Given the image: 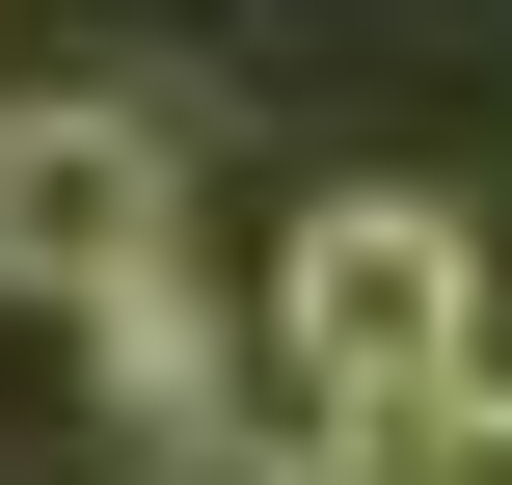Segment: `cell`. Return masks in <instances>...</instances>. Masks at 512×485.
I'll use <instances>...</instances> for the list:
<instances>
[{
	"label": "cell",
	"mask_w": 512,
	"mask_h": 485,
	"mask_svg": "<svg viewBox=\"0 0 512 485\" xmlns=\"http://www.w3.org/2000/svg\"><path fill=\"white\" fill-rule=\"evenodd\" d=\"M216 485H405L378 432H270V459H216Z\"/></svg>",
	"instance_id": "277c9868"
},
{
	"label": "cell",
	"mask_w": 512,
	"mask_h": 485,
	"mask_svg": "<svg viewBox=\"0 0 512 485\" xmlns=\"http://www.w3.org/2000/svg\"><path fill=\"white\" fill-rule=\"evenodd\" d=\"M512 324H486V243L432 216V189H324L297 243H270V378H297V432H432L459 378H486Z\"/></svg>",
	"instance_id": "6da1fadb"
},
{
	"label": "cell",
	"mask_w": 512,
	"mask_h": 485,
	"mask_svg": "<svg viewBox=\"0 0 512 485\" xmlns=\"http://www.w3.org/2000/svg\"><path fill=\"white\" fill-rule=\"evenodd\" d=\"M189 270V108L135 81H0V297L27 324H135Z\"/></svg>",
	"instance_id": "7a4b0ae2"
},
{
	"label": "cell",
	"mask_w": 512,
	"mask_h": 485,
	"mask_svg": "<svg viewBox=\"0 0 512 485\" xmlns=\"http://www.w3.org/2000/svg\"><path fill=\"white\" fill-rule=\"evenodd\" d=\"M405 485H512V351L459 378V405H432V432H405Z\"/></svg>",
	"instance_id": "3957f363"
}]
</instances>
